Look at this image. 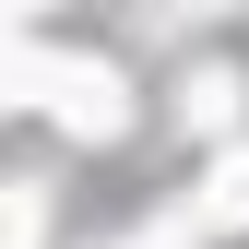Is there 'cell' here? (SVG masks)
Segmentation results:
<instances>
[{"label": "cell", "instance_id": "cell-2", "mask_svg": "<svg viewBox=\"0 0 249 249\" xmlns=\"http://www.w3.org/2000/svg\"><path fill=\"white\" fill-rule=\"evenodd\" d=\"M178 107H190L202 131H226V119H237V71H190V95H178Z\"/></svg>", "mask_w": 249, "mask_h": 249}, {"label": "cell", "instance_id": "cell-1", "mask_svg": "<svg viewBox=\"0 0 249 249\" xmlns=\"http://www.w3.org/2000/svg\"><path fill=\"white\" fill-rule=\"evenodd\" d=\"M202 226H249V142L213 166V190H202Z\"/></svg>", "mask_w": 249, "mask_h": 249}]
</instances>
